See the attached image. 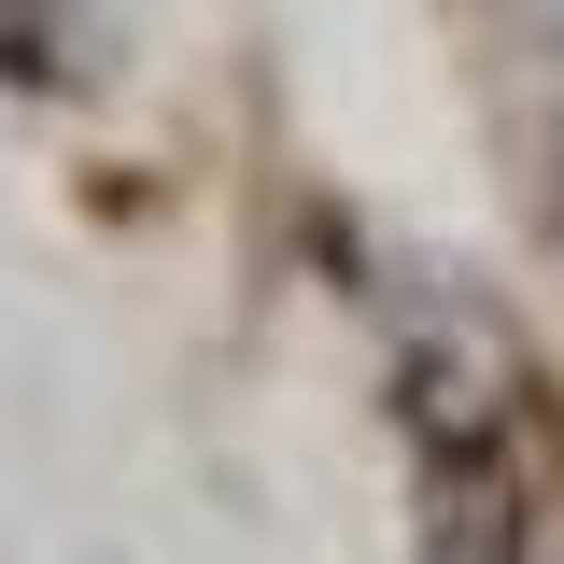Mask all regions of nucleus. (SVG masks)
<instances>
[{
	"mask_svg": "<svg viewBox=\"0 0 564 564\" xmlns=\"http://www.w3.org/2000/svg\"><path fill=\"white\" fill-rule=\"evenodd\" d=\"M522 452H508V410L466 395V410H423V564H522Z\"/></svg>",
	"mask_w": 564,
	"mask_h": 564,
	"instance_id": "f257e3e1",
	"label": "nucleus"
},
{
	"mask_svg": "<svg viewBox=\"0 0 564 564\" xmlns=\"http://www.w3.org/2000/svg\"><path fill=\"white\" fill-rule=\"evenodd\" d=\"M0 85H70V14L57 0H0Z\"/></svg>",
	"mask_w": 564,
	"mask_h": 564,
	"instance_id": "f03ea898",
	"label": "nucleus"
},
{
	"mask_svg": "<svg viewBox=\"0 0 564 564\" xmlns=\"http://www.w3.org/2000/svg\"><path fill=\"white\" fill-rule=\"evenodd\" d=\"M551 226H564V184H551Z\"/></svg>",
	"mask_w": 564,
	"mask_h": 564,
	"instance_id": "7ed1b4c3",
	"label": "nucleus"
},
{
	"mask_svg": "<svg viewBox=\"0 0 564 564\" xmlns=\"http://www.w3.org/2000/svg\"><path fill=\"white\" fill-rule=\"evenodd\" d=\"M536 14H564V0H536Z\"/></svg>",
	"mask_w": 564,
	"mask_h": 564,
	"instance_id": "20e7f679",
	"label": "nucleus"
}]
</instances>
